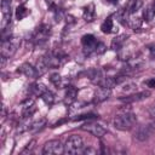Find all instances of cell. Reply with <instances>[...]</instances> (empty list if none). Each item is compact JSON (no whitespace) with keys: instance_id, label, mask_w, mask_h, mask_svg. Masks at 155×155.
Masks as SVG:
<instances>
[{"instance_id":"6da1fadb","label":"cell","mask_w":155,"mask_h":155,"mask_svg":"<svg viewBox=\"0 0 155 155\" xmlns=\"http://www.w3.org/2000/svg\"><path fill=\"white\" fill-rule=\"evenodd\" d=\"M136 122H137V116L131 110H126V109H124L120 114H117L113 120L114 127L119 131H130L134 127Z\"/></svg>"},{"instance_id":"7a4b0ae2","label":"cell","mask_w":155,"mask_h":155,"mask_svg":"<svg viewBox=\"0 0 155 155\" xmlns=\"http://www.w3.org/2000/svg\"><path fill=\"white\" fill-rule=\"evenodd\" d=\"M84 150V142L82 138L78 134H71L70 137H68V139L65 140L64 144V153L65 154H70V155H75V154H80Z\"/></svg>"},{"instance_id":"3957f363","label":"cell","mask_w":155,"mask_h":155,"mask_svg":"<svg viewBox=\"0 0 155 155\" xmlns=\"http://www.w3.org/2000/svg\"><path fill=\"white\" fill-rule=\"evenodd\" d=\"M21 45V38H16V36H12L5 41H1V56L6 57V58H11L16 51L18 50Z\"/></svg>"},{"instance_id":"277c9868","label":"cell","mask_w":155,"mask_h":155,"mask_svg":"<svg viewBox=\"0 0 155 155\" xmlns=\"http://www.w3.org/2000/svg\"><path fill=\"white\" fill-rule=\"evenodd\" d=\"M65 58H67L65 53L63 51H61V50L50 51V52H47L44 56V59H45L46 64L48 65V68H57V67H59L61 64H63Z\"/></svg>"},{"instance_id":"5b68a950","label":"cell","mask_w":155,"mask_h":155,"mask_svg":"<svg viewBox=\"0 0 155 155\" xmlns=\"http://www.w3.org/2000/svg\"><path fill=\"white\" fill-rule=\"evenodd\" d=\"M64 153V145L58 139H52L45 143L42 148L44 155H59Z\"/></svg>"},{"instance_id":"8992f818","label":"cell","mask_w":155,"mask_h":155,"mask_svg":"<svg viewBox=\"0 0 155 155\" xmlns=\"http://www.w3.org/2000/svg\"><path fill=\"white\" fill-rule=\"evenodd\" d=\"M50 33H51L50 25L42 24L39 28H36V30L34 33V36H33V41L36 45H42V44H45L47 41V39L50 36Z\"/></svg>"},{"instance_id":"52a82bcc","label":"cell","mask_w":155,"mask_h":155,"mask_svg":"<svg viewBox=\"0 0 155 155\" xmlns=\"http://www.w3.org/2000/svg\"><path fill=\"white\" fill-rule=\"evenodd\" d=\"M81 130H84V131H86V132H88L92 136L98 137V138L103 137L107 133V130L101 124H97V122H86L81 126Z\"/></svg>"},{"instance_id":"ba28073f","label":"cell","mask_w":155,"mask_h":155,"mask_svg":"<svg viewBox=\"0 0 155 155\" xmlns=\"http://www.w3.org/2000/svg\"><path fill=\"white\" fill-rule=\"evenodd\" d=\"M11 5H12V0H1V12H2L1 30L11 24Z\"/></svg>"},{"instance_id":"9c48e42d","label":"cell","mask_w":155,"mask_h":155,"mask_svg":"<svg viewBox=\"0 0 155 155\" xmlns=\"http://www.w3.org/2000/svg\"><path fill=\"white\" fill-rule=\"evenodd\" d=\"M81 44L84 46V50L87 51V53H91V52H97V46L99 42L92 34H86L81 38Z\"/></svg>"},{"instance_id":"30bf717a","label":"cell","mask_w":155,"mask_h":155,"mask_svg":"<svg viewBox=\"0 0 155 155\" xmlns=\"http://www.w3.org/2000/svg\"><path fill=\"white\" fill-rule=\"evenodd\" d=\"M149 96H150V91H140V92H133L131 94H126L125 97H120V101L124 103H133V102L144 101Z\"/></svg>"},{"instance_id":"8fae6325","label":"cell","mask_w":155,"mask_h":155,"mask_svg":"<svg viewBox=\"0 0 155 155\" xmlns=\"http://www.w3.org/2000/svg\"><path fill=\"white\" fill-rule=\"evenodd\" d=\"M36 108H35V103L33 99H25L22 103V119H28L34 113H35Z\"/></svg>"},{"instance_id":"7c38bea8","label":"cell","mask_w":155,"mask_h":155,"mask_svg":"<svg viewBox=\"0 0 155 155\" xmlns=\"http://www.w3.org/2000/svg\"><path fill=\"white\" fill-rule=\"evenodd\" d=\"M18 73L25 75L27 78H33V79H35V78L39 76L36 68L33 67L30 63H23V64H21V67H18Z\"/></svg>"},{"instance_id":"4fadbf2b","label":"cell","mask_w":155,"mask_h":155,"mask_svg":"<svg viewBox=\"0 0 155 155\" xmlns=\"http://www.w3.org/2000/svg\"><path fill=\"white\" fill-rule=\"evenodd\" d=\"M111 94V90L110 88H105V87H98L94 92V97H93V101L96 103H102L104 101H107Z\"/></svg>"},{"instance_id":"5bb4252c","label":"cell","mask_w":155,"mask_h":155,"mask_svg":"<svg viewBox=\"0 0 155 155\" xmlns=\"http://www.w3.org/2000/svg\"><path fill=\"white\" fill-rule=\"evenodd\" d=\"M149 136H150V131H149L148 126H143V125L136 126V130H134V138L136 139L144 142L149 138Z\"/></svg>"},{"instance_id":"9a60e30c","label":"cell","mask_w":155,"mask_h":155,"mask_svg":"<svg viewBox=\"0 0 155 155\" xmlns=\"http://www.w3.org/2000/svg\"><path fill=\"white\" fill-rule=\"evenodd\" d=\"M50 82L56 87V88H64V87H68V85H67V80H64L58 73H52L51 75H50Z\"/></svg>"},{"instance_id":"2e32d148","label":"cell","mask_w":155,"mask_h":155,"mask_svg":"<svg viewBox=\"0 0 155 155\" xmlns=\"http://www.w3.org/2000/svg\"><path fill=\"white\" fill-rule=\"evenodd\" d=\"M47 90H48V88H47L44 84H41V82H34V84H31V85L29 86L30 93H31L33 96H35V97H41Z\"/></svg>"},{"instance_id":"e0dca14e","label":"cell","mask_w":155,"mask_h":155,"mask_svg":"<svg viewBox=\"0 0 155 155\" xmlns=\"http://www.w3.org/2000/svg\"><path fill=\"white\" fill-rule=\"evenodd\" d=\"M76 96H78V90L74 86H68L67 91H65V94H64V103L70 105L76 99Z\"/></svg>"},{"instance_id":"ac0fdd59","label":"cell","mask_w":155,"mask_h":155,"mask_svg":"<svg viewBox=\"0 0 155 155\" xmlns=\"http://www.w3.org/2000/svg\"><path fill=\"white\" fill-rule=\"evenodd\" d=\"M127 38H128V36H127V35H125V34H122V35H119V36L114 38V39H113V41H111V48H113V50H115V51L121 50V48L124 47V44L126 42V39H127Z\"/></svg>"},{"instance_id":"d6986e66","label":"cell","mask_w":155,"mask_h":155,"mask_svg":"<svg viewBox=\"0 0 155 155\" xmlns=\"http://www.w3.org/2000/svg\"><path fill=\"white\" fill-rule=\"evenodd\" d=\"M94 15H96V11H94V5L93 4H90L87 5L86 7H84V19L86 22H91L94 19Z\"/></svg>"},{"instance_id":"ffe728a7","label":"cell","mask_w":155,"mask_h":155,"mask_svg":"<svg viewBox=\"0 0 155 155\" xmlns=\"http://www.w3.org/2000/svg\"><path fill=\"white\" fill-rule=\"evenodd\" d=\"M154 16H155V2H153V4L148 5V6H147V8H145V10H144V12H143L144 21H147V22L151 21V19L154 18Z\"/></svg>"},{"instance_id":"44dd1931","label":"cell","mask_w":155,"mask_h":155,"mask_svg":"<svg viewBox=\"0 0 155 155\" xmlns=\"http://www.w3.org/2000/svg\"><path fill=\"white\" fill-rule=\"evenodd\" d=\"M114 29V23H113V19H111V16H109L101 25V30L105 34H110Z\"/></svg>"},{"instance_id":"7402d4cb","label":"cell","mask_w":155,"mask_h":155,"mask_svg":"<svg viewBox=\"0 0 155 155\" xmlns=\"http://www.w3.org/2000/svg\"><path fill=\"white\" fill-rule=\"evenodd\" d=\"M35 68H36V70H38V74H39V76L44 75V74L47 71V69H48V65L46 64V62H45L44 57H41V58H39V59H38Z\"/></svg>"},{"instance_id":"603a6c76","label":"cell","mask_w":155,"mask_h":155,"mask_svg":"<svg viewBox=\"0 0 155 155\" xmlns=\"http://www.w3.org/2000/svg\"><path fill=\"white\" fill-rule=\"evenodd\" d=\"M30 13V10L29 8H27L24 5H19L18 7H17V10H16V18L18 19V21H21V19H23V18H25Z\"/></svg>"},{"instance_id":"cb8c5ba5","label":"cell","mask_w":155,"mask_h":155,"mask_svg":"<svg viewBox=\"0 0 155 155\" xmlns=\"http://www.w3.org/2000/svg\"><path fill=\"white\" fill-rule=\"evenodd\" d=\"M41 99H42L47 105H52V104L54 103V101H56V96H54V93H53L52 91L47 90V91L41 96Z\"/></svg>"},{"instance_id":"d4e9b609","label":"cell","mask_w":155,"mask_h":155,"mask_svg":"<svg viewBox=\"0 0 155 155\" xmlns=\"http://www.w3.org/2000/svg\"><path fill=\"white\" fill-rule=\"evenodd\" d=\"M142 6V0H128L127 4V11L130 13H134L137 12V10Z\"/></svg>"},{"instance_id":"484cf974","label":"cell","mask_w":155,"mask_h":155,"mask_svg":"<svg viewBox=\"0 0 155 155\" xmlns=\"http://www.w3.org/2000/svg\"><path fill=\"white\" fill-rule=\"evenodd\" d=\"M136 90H137V84H134V82H126L122 87V91L126 92V94H131V93L136 92Z\"/></svg>"},{"instance_id":"4316f807","label":"cell","mask_w":155,"mask_h":155,"mask_svg":"<svg viewBox=\"0 0 155 155\" xmlns=\"http://www.w3.org/2000/svg\"><path fill=\"white\" fill-rule=\"evenodd\" d=\"M45 124H46V120H45V119H40L39 121H34V122H31V124H30V128H29V130H31V131L41 130V128L45 126Z\"/></svg>"},{"instance_id":"83f0119b","label":"cell","mask_w":155,"mask_h":155,"mask_svg":"<svg viewBox=\"0 0 155 155\" xmlns=\"http://www.w3.org/2000/svg\"><path fill=\"white\" fill-rule=\"evenodd\" d=\"M98 117V115L93 114V113H88V114H81L76 117H74V121H80V120H90V119H96Z\"/></svg>"},{"instance_id":"f1b7e54d","label":"cell","mask_w":155,"mask_h":155,"mask_svg":"<svg viewBox=\"0 0 155 155\" xmlns=\"http://www.w3.org/2000/svg\"><path fill=\"white\" fill-rule=\"evenodd\" d=\"M35 144H36V140L35 139H33V140H30L27 145H25V148L22 150V154H30L33 150H34V148H35Z\"/></svg>"},{"instance_id":"f546056e","label":"cell","mask_w":155,"mask_h":155,"mask_svg":"<svg viewBox=\"0 0 155 155\" xmlns=\"http://www.w3.org/2000/svg\"><path fill=\"white\" fill-rule=\"evenodd\" d=\"M148 51H149V56L151 59H155V42L154 44H150L148 46Z\"/></svg>"},{"instance_id":"4dcf8cb0","label":"cell","mask_w":155,"mask_h":155,"mask_svg":"<svg viewBox=\"0 0 155 155\" xmlns=\"http://www.w3.org/2000/svg\"><path fill=\"white\" fill-rule=\"evenodd\" d=\"M148 87H150V88H154L155 87V78H150V79H148L145 82H144Z\"/></svg>"},{"instance_id":"1f68e13d","label":"cell","mask_w":155,"mask_h":155,"mask_svg":"<svg viewBox=\"0 0 155 155\" xmlns=\"http://www.w3.org/2000/svg\"><path fill=\"white\" fill-rule=\"evenodd\" d=\"M97 153V150L96 149H93L92 147H87V148H85L84 150H82V154H96Z\"/></svg>"},{"instance_id":"d6a6232c","label":"cell","mask_w":155,"mask_h":155,"mask_svg":"<svg viewBox=\"0 0 155 155\" xmlns=\"http://www.w3.org/2000/svg\"><path fill=\"white\" fill-rule=\"evenodd\" d=\"M105 1H108V2H110V4H116V2H117V0H105Z\"/></svg>"}]
</instances>
